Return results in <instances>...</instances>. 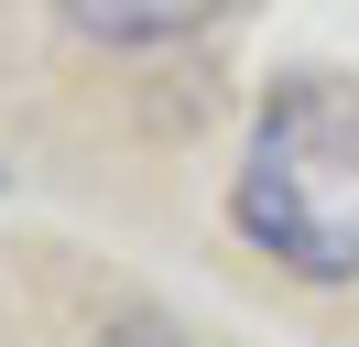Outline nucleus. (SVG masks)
<instances>
[{"label":"nucleus","mask_w":359,"mask_h":347,"mask_svg":"<svg viewBox=\"0 0 359 347\" xmlns=\"http://www.w3.org/2000/svg\"><path fill=\"white\" fill-rule=\"evenodd\" d=\"M76 43H109V55H142V43H185L196 22H218V0H55Z\"/></svg>","instance_id":"nucleus-2"},{"label":"nucleus","mask_w":359,"mask_h":347,"mask_svg":"<svg viewBox=\"0 0 359 347\" xmlns=\"http://www.w3.org/2000/svg\"><path fill=\"white\" fill-rule=\"evenodd\" d=\"M229 217L294 282H359V87L283 76L240 141Z\"/></svg>","instance_id":"nucleus-1"}]
</instances>
